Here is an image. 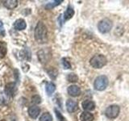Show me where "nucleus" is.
<instances>
[{
  "label": "nucleus",
  "instance_id": "1",
  "mask_svg": "<svg viewBox=\"0 0 129 121\" xmlns=\"http://www.w3.org/2000/svg\"><path fill=\"white\" fill-rule=\"evenodd\" d=\"M35 39L40 44L45 43L48 40V29L43 22L40 21L35 28Z\"/></svg>",
  "mask_w": 129,
  "mask_h": 121
},
{
  "label": "nucleus",
  "instance_id": "2",
  "mask_svg": "<svg viewBox=\"0 0 129 121\" xmlns=\"http://www.w3.org/2000/svg\"><path fill=\"white\" fill-rule=\"evenodd\" d=\"M107 63V60L106 56L102 54L94 55L90 60V64L92 67L95 69H101L105 66Z\"/></svg>",
  "mask_w": 129,
  "mask_h": 121
},
{
  "label": "nucleus",
  "instance_id": "3",
  "mask_svg": "<svg viewBox=\"0 0 129 121\" xmlns=\"http://www.w3.org/2000/svg\"><path fill=\"white\" fill-rule=\"evenodd\" d=\"M108 83H109V81H108L107 77L105 75H101L96 78L94 83V86L96 90L103 91L107 87Z\"/></svg>",
  "mask_w": 129,
  "mask_h": 121
},
{
  "label": "nucleus",
  "instance_id": "4",
  "mask_svg": "<svg viewBox=\"0 0 129 121\" xmlns=\"http://www.w3.org/2000/svg\"><path fill=\"white\" fill-rule=\"evenodd\" d=\"M112 27H113L112 21L107 18L102 19L98 23V29L101 33H103V34L107 33V32H110L111 30Z\"/></svg>",
  "mask_w": 129,
  "mask_h": 121
},
{
  "label": "nucleus",
  "instance_id": "5",
  "mask_svg": "<svg viewBox=\"0 0 129 121\" xmlns=\"http://www.w3.org/2000/svg\"><path fill=\"white\" fill-rule=\"evenodd\" d=\"M120 111V108L118 105H111L109 106L106 111H105V115L109 119H115L119 115Z\"/></svg>",
  "mask_w": 129,
  "mask_h": 121
},
{
  "label": "nucleus",
  "instance_id": "6",
  "mask_svg": "<svg viewBox=\"0 0 129 121\" xmlns=\"http://www.w3.org/2000/svg\"><path fill=\"white\" fill-rule=\"evenodd\" d=\"M38 58L41 63H46L51 58V53L48 49H41L38 52Z\"/></svg>",
  "mask_w": 129,
  "mask_h": 121
},
{
  "label": "nucleus",
  "instance_id": "7",
  "mask_svg": "<svg viewBox=\"0 0 129 121\" xmlns=\"http://www.w3.org/2000/svg\"><path fill=\"white\" fill-rule=\"evenodd\" d=\"M16 92V86L15 83L14 82H10L7 83L5 86V94L9 97V98H12L14 97Z\"/></svg>",
  "mask_w": 129,
  "mask_h": 121
},
{
  "label": "nucleus",
  "instance_id": "8",
  "mask_svg": "<svg viewBox=\"0 0 129 121\" xmlns=\"http://www.w3.org/2000/svg\"><path fill=\"white\" fill-rule=\"evenodd\" d=\"M66 108L67 111L70 113H73L76 111L78 108V104L76 101L73 99H68L66 102Z\"/></svg>",
  "mask_w": 129,
  "mask_h": 121
},
{
  "label": "nucleus",
  "instance_id": "9",
  "mask_svg": "<svg viewBox=\"0 0 129 121\" xmlns=\"http://www.w3.org/2000/svg\"><path fill=\"white\" fill-rule=\"evenodd\" d=\"M68 94L72 97H77L81 94V89L76 85H72L68 87Z\"/></svg>",
  "mask_w": 129,
  "mask_h": 121
},
{
  "label": "nucleus",
  "instance_id": "10",
  "mask_svg": "<svg viewBox=\"0 0 129 121\" xmlns=\"http://www.w3.org/2000/svg\"><path fill=\"white\" fill-rule=\"evenodd\" d=\"M40 113V108L37 107L36 105L35 106H31L28 109V114L31 117L32 119H36L39 116Z\"/></svg>",
  "mask_w": 129,
  "mask_h": 121
},
{
  "label": "nucleus",
  "instance_id": "11",
  "mask_svg": "<svg viewBox=\"0 0 129 121\" xmlns=\"http://www.w3.org/2000/svg\"><path fill=\"white\" fill-rule=\"evenodd\" d=\"M82 105V108L86 111H90L95 109V103L91 100H85Z\"/></svg>",
  "mask_w": 129,
  "mask_h": 121
},
{
  "label": "nucleus",
  "instance_id": "12",
  "mask_svg": "<svg viewBox=\"0 0 129 121\" xmlns=\"http://www.w3.org/2000/svg\"><path fill=\"white\" fill-rule=\"evenodd\" d=\"M14 27H15V29L21 31V30L25 29L27 27V24H26V22L24 21L23 19H19L15 22Z\"/></svg>",
  "mask_w": 129,
  "mask_h": 121
},
{
  "label": "nucleus",
  "instance_id": "13",
  "mask_svg": "<svg viewBox=\"0 0 129 121\" xmlns=\"http://www.w3.org/2000/svg\"><path fill=\"white\" fill-rule=\"evenodd\" d=\"M74 8H73L72 7L69 6L67 10L66 11V12L64 13L63 15V19H64V21H66V20H69L73 16H74Z\"/></svg>",
  "mask_w": 129,
  "mask_h": 121
},
{
  "label": "nucleus",
  "instance_id": "14",
  "mask_svg": "<svg viewBox=\"0 0 129 121\" xmlns=\"http://www.w3.org/2000/svg\"><path fill=\"white\" fill-rule=\"evenodd\" d=\"M81 121H93L94 120V115L91 114L90 112L84 111L82 113V115L80 116Z\"/></svg>",
  "mask_w": 129,
  "mask_h": 121
},
{
  "label": "nucleus",
  "instance_id": "15",
  "mask_svg": "<svg viewBox=\"0 0 129 121\" xmlns=\"http://www.w3.org/2000/svg\"><path fill=\"white\" fill-rule=\"evenodd\" d=\"M3 5L5 6L7 9H14L18 5V2L16 0H7V1L3 2Z\"/></svg>",
  "mask_w": 129,
  "mask_h": 121
},
{
  "label": "nucleus",
  "instance_id": "16",
  "mask_svg": "<svg viewBox=\"0 0 129 121\" xmlns=\"http://www.w3.org/2000/svg\"><path fill=\"white\" fill-rule=\"evenodd\" d=\"M7 52V44L3 41H0V58H3Z\"/></svg>",
  "mask_w": 129,
  "mask_h": 121
},
{
  "label": "nucleus",
  "instance_id": "17",
  "mask_svg": "<svg viewBox=\"0 0 129 121\" xmlns=\"http://www.w3.org/2000/svg\"><path fill=\"white\" fill-rule=\"evenodd\" d=\"M56 90V86L52 82H48L46 84V92L48 95H51Z\"/></svg>",
  "mask_w": 129,
  "mask_h": 121
},
{
  "label": "nucleus",
  "instance_id": "18",
  "mask_svg": "<svg viewBox=\"0 0 129 121\" xmlns=\"http://www.w3.org/2000/svg\"><path fill=\"white\" fill-rule=\"evenodd\" d=\"M40 121H52V117L48 112H45L40 116Z\"/></svg>",
  "mask_w": 129,
  "mask_h": 121
},
{
  "label": "nucleus",
  "instance_id": "19",
  "mask_svg": "<svg viewBox=\"0 0 129 121\" xmlns=\"http://www.w3.org/2000/svg\"><path fill=\"white\" fill-rule=\"evenodd\" d=\"M61 3H62L61 0H56V1H53L52 3H48L46 5V7H45V8H46V9H52V8H54L55 7L60 5Z\"/></svg>",
  "mask_w": 129,
  "mask_h": 121
},
{
  "label": "nucleus",
  "instance_id": "20",
  "mask_svg": "<svg viewBox=\"0 0 129 121\" xmlns=\"http://www.w3.org/2000/svg\"><path fill=\"white\" fill-rule=\"evenodd\" d=\"M67 79L69 82H78V77L75 74H74V73H71V74H70L67 76Z\"/></svg>",
  "mask_w": 129,
  "mask_h": 121
},
{
  "label": "nucleus",
  "instance_id": "21",
  "mask_svg": "<svg viewBox=\"0 0 129 121\" xmlns=\"http://www.w3.org/2000/svg\"><path fill=\"white\" fill-rule=\"evenodd\" d=\"M54 111H55V114H56V119H57V121H67L66 119L64 118V117L62 115L61 113H60L58 110L55 109Z\"/></svg>",
  "mask_w": 129,
  "mask_h": 121
},
{
  "label": "nucleus",
  "instance_id": "22",
  "mask_svg": "<svg viewBox=\"0 0 129 121\" xmlns=\"http://www.w3.org/2000/svg\"><path fill=\"white\" fill-rule=\"evenodd\" d=\"M31 102L34 104H39L41 103V99H40V97L39 95H36L31 98Z\"/></svg>",
  "mask_w": 129,
  "mask_h": 121
},
{
  "label": "nucleus",
  "instance_id": "23",
  "mask_svg": "<svg viewBox=\"0 0 129 121\" xmlns=\"http://www.w3.org/2000/svg\"><path fill=\"white\" fill-rule=\"evenodd\" d=\"M62 65H63V66L64 69H71V65L70 63L68 62L67 59L66 58H63L62 59Z\"/></svg>",
  "mask_w": 129,
  "mask_h": 121
},
{
  "label": "nucleus",
  "instance_id": "24",
  "mask_svg": "<svg viewBox=\"0 0 129 121\" xmlns=\"http://www.w3.org/2000/svg\"><path fill=\"white\" fill-rule=\"evenodd\" d=\"M48 75H49L52 79L55 78L56 77V75H57V71H56V70H54V69H52L51 70L48 71Z\"/></svg>",
  "mask_w": 129,
  "mask_h": 121
},
{
  "label": "nucleus",
  "instance_id": "25",
  "mask_svg": "<svg viewBox=\"0 0 129 121\" xmlns=\"http://www.w3.org/2000/svg\"><path fill=\"white\" fill-rule=\"evenodd\" d=\"M0 32H1L2 35L5 34V32H4V28H3V24L1 21H0Z\"/></svg>",
  "mask_w": 129,
  "mask_h": 121
},
{
  "label": "nucleus",
  "instance_id": "26",
  "mask_svg": "<svg viewBox=\"0 0 129 121\" xmlns=\"http://www.w3.org/2000/svg\"><path fill=\"white\" fill-rule=\"evenodd\" d=\"M0 121H6L5 119H2V120H0Z\"/></svg>",
  "mask_w": 129,
  "mask_h": 121
}]
</instances>
